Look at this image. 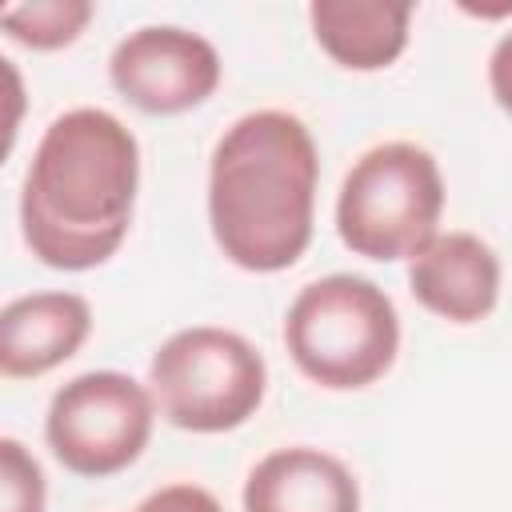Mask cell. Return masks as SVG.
Listing matches in <instances>:
<instances>
[{"instance_id":"6da1fadb","label":"cell","mask_w":512,"mask_h":512,"mask_svg":"<svg viewBox=\"0 0 512 512\" xmlns=\"http://www.w3.org/2000/svg\"><path fill=\"white\" fill-rule=\"evenodd\" d=\"M140 144L104 108L56 116L24 172L20 232L28 252L60 272H88L116 256L132 228Z\"/></svg>"},{"instance_id":"7a4b0ae2","label":"cell","mask_w":512,"mask_h":512,"mask_svg":"<svg viewBox=\"0 0 512 512\" xmlns=\"http://www.w3.org/2000/svg\"><path fill=\"white\" fill-rule=\"evenodd\" d=\"M320 152L308 124L284 108L244 112L224 128L208 164L212 240L244 272H284L316 224Z\"/></svg>"},{"instance_id":"3957f363","label":"cell","mask_w":512,"mask_h":512,"mask_svg":"<svg viewBox=\"0 0 512 512\" xmlns=\"http://www.w3.org/2000/svg\"><path fill=\"white\" fill-rule=\"evenodd\" d=\"M284 348L312 384L356 392L396 364L400 316L376 280L332 272L304 284L288 304Z\"/></svg>"},{"instance_id":"277c9868","label":"cell","mask_w":512,"mask_h":512,"mask_svg":"<svg viewBox=\"0 0 512 512\" xmlns=\"http://www.w3.org/2000/svg\"><path fill=\"white\" fill-rule=\"evenodd\" d=\"M444 176L428 148L412 140L372 144L352 160L336 192V232L364 260H412L440 236Z\"/></svg>"},{"instance_id":"5b68a950","label":"cell","mask_w":512,"mask_h":512,"mask_svg":"<svg viewBox=\"0 0 512 512\" xmlns=\"http://www.w3.org/2000/svg\"><path fill=\"white\" fill-rule=\"evenodd\" d=\"M156 412L196 436L248 424L268 392V364L252 340L232 328L192 324L172 332L148 364Z\"/></svg>"},{"instance_id":"8992f818","label":"cell","mask_w":512,"mask_h":512,"mask_svg":"<svg viewBox=\"0 0 512 512\" xmlns=\"http://www.w3.org/2000/svg\"><path fill=\"white\" fill-rule=\"evenodd\" d=\"M152 424L156 400L148 384L116 368H92L56 388L44 416V440L68 472L104 480L144 456Z\"/></svg>"},{"instance_id":"52a82bcc","label":"cell","mask_w":512,"mask_h":512,"mask_svg":"<svg viewBox=\"0 0 512 512\" xmlns=\"http://www.w3.org/2000/svg\"><path fill=\"white\" fill-rule=\"evenodd\" d=\"M224 64L208 36L176 24L128 32L108 56L112 88L148 116H180L220 88Z\"/></svg>"},{"instance_id":"ba28073f","label":"cell","mask_w":512,"mask_h":512,"mask_svg":"<svg viewBox=\"0 0 512 512\" xmlns=\"http://www.w3.org/2000/svg\"><path fill=\"white\" fill-rule=\"evenodd\" d=\"M408 292L448 324H480L500 300V256L476 232H440L408 260Z\"/></svg>"},{"instance_id":"9c48e42d","label":"cell","mask_w":512,"mask_h":512,"mask_svg":"<svg viewBox=\"0 0 512 512\" xmlns=\"http://www.w3.org/2000/svg\"><path fill=\"white\" fill-rule=\"evenodd\" d=\"M92 332V304L80 292H32L0 312V372L36 380L72 360Z\"/></svg>"},{"instance_id":"30bf717a","label":"cell","mask_w":512,"mask_h":512,"mask_svg":"<svg viewBox=\"0 0 512 512\" xmlns=\"http://www.w3.org/2000/svg\"><path fill=\"white\" fill-rule=\"evenodd\" d=\"M240 500L244 512H360V484L340 456L288 444L252 464Z\"/></svg>"},{"instance_id":"8fae6325","label":"cell","mask_w":512,"mask_h":512,"mask_svg":"<svg viewBox=\"0 0 512 512\" xmlns=\"http://www.w3.org/2000/svg\"><path fill=\"white\" fill-rule=\"evenodd\" d=\"M316 44L348 72H380L408 48V0H316L308 8Z\"/></svg>"},{"instance_id":"7c38bea8","label":"cell","mask_w":512,"mask_h":512,"mask_svg":"<svg viewBox=\"0 0 512 512\" xmlns=\"http://www.w3.org/2000/svg\"><path fill=\"white\" fill-rule=\"evenodd\" d=\"M96 8L88 0H24V4H4L0 8V28L8 40L36 48V52H56L80 40Z\"/></svg>"},{"instance_id":"4fadbf2b","label":"cell","mask_w":512,"mask_h":512,"mask_svg":"<svg viewBox=\"0 0 512 512\" xmlns=\"http://www.w3.org/2000/svg\"><path fill=\"white\" fill-rule=\"evenodd\" d=\"M48 484L36 456L16 440H0V512H44Z\"/></svg>"},{"instance_id":"5bb4252c","label":"cell","mask_w":512,"mask_h":512,"mask_svg":"<svg viewBox=\"0 0 512 512\" xmlns=\"http://www.w3.org/2000/svg\"><path fill=\"white\" fill-rule=\"evenodd\" d=\"M136 512H224V504L200 484H164L136 504Z\"/></svg>"},{"instance_id":"9a60e30c","label":"cell","mask_w":512,"mask_h":512,"mask_svg":"<svg viewBox=\"0 0 512 512\" xmlns=\"http://www.w3.org/2000/svg\"><path fill=\"white\" fill-rule=\"evenodd\" d=\"M488 88L492 100L512 116V32H504L488 56Z\"/></svg>"}]
</instances>
